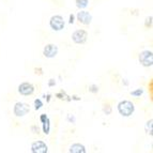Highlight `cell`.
Segmentation results:
<instances>
[{"label":"cell","mask_w":153,"mask_h":153,"mask_svg":"<svg viewBox=\"0 0 153 153\" xmlns=\"http://www.w3.org/2000/svg\"><path fill=\"white\" fill-rule=\"evenodd\" d=\"M118 112L120 114L122 117H131V116L135 112V105L134 103L128 101V100H123L121 102L118 103L117 105Z\"/></svg>","instance_id":"obj_1"},{"label":"cell","mask_w":153,"mask_h":153,"mask_svg":"<svg viewBox=\"0 0 153 153\" xmlns=\"http://www.w3.org/2000/svg\"><path fill=\"white\" fill-rule=\"evenodd\" d=\"M138 61L145 68H150L153 65V53L152 51H143L139 53V56H138Z\"/></svg>","instance_id":"obj_2"},{"label":"cell","mask_w":153,"mask_h":153,"mask_svg":"<svg viewBox=\"0 0 153 153\" xmlns=\"http://www.w3.org/2000/svg\"><path fill=\"white\" fill-rule=\"evenodd\" d=\"M30 111V106L28 104H26L24 102H16L13 107V114L17 118L25 117L26 115H28Z\"/></svg>","instance_id":"obj_3"},{"label":"cell","mask_w":153,"mask_h":153,"mask_svg":"<svg viewBox=\"0 0 153 153\" xmlns=\"http://www.w3.org/2000/svg\"><path fill=\"white\" fill-rule=\"evenodd\" d=\"M49 27L54 31H61L65 27V21L61 15H54L49 19Z\"/></svg>","instance_id":"obj_4"},{"label":"cell","mask_w":153,"mask_h":153,"mask_svg":"<svg viewBox=\"0 0 153 153\" xmlns=\"http://www.w3.org/2000/svg\"><path fill=\"white\" fill-rule=\"evenodd\" d=\"M72 41L74 42L75 44H78V45H82L85 44L88 40V32L84 29H77L74 32L72 33Z\"/></svg>","instance_id":"obj_5"},{"label":"cell","mask_w":153,"mask_h":153,"mask_svg":"<svg viewBox=\"0 0 153 153\" xmlns=\"http://www.w3.org/2000/svg\"><path fill=\"white\" fill-rule=\"evenodd\" d=\"M18 93L23 97H29V95H32L36 91V88L31 82H22L19 86H18Z\"/></svg>","instance_id":"obj_6"},{"label":"cell","mask_w":153,"mask_h":153,"mask_svg":"<svg viewBox=\"0 0 153 153\" xmlns=\"http://www.w3.org/2000/svg\"><path fill=\"white\" fill-rule=\"evenodd\" d=\"M58 53H59L58 46L55 45V44H47V45L44 46L43 48V56L45 58L53 59L58 55Z\"/></svg>","instance_id":"obj_7"},{"label":"cell","mask_w":153,"mask_h":153,"mask_svg":"<svg viewBox=\"0 0 153 153\" xmlns=\"http://www.w3.org/2000/svg\"><path fill=\"white\" fill-rule=\"evenodd\" d=\"M76 19L79 22L80 24L82 25H90L92 22V15L90 14L88 11H85V10H80L78 13L76 14Z\"/></svg>","instance_id":"obj_8"},{"label":"cell","mask_w":153,"mask_h":153,"mask_svg":"<svg viewBox=\"0 0 153 153\" xmlns=\"http://www.w3.org/2000/svg\"><path fill=\"white\" fill-rule=\"evenodd\" d=\"M30 151L32 153H47L48 152V147L44 141L36 140L32 143L30 147Z\"/></svg>","instance_id":"obj_9"},{"label":"cell","mask_w":153,"mask_h":153,"mask_svg":"<svg viewBox=\"0 0 153 153\" xmlns=\"http://www.w3.org/2000/svg\"><path fill=\"white\" fill-rule=\"evenodd\" d=\"M70 153H86L87 149L82 143H73L69 149Z\"/></svg>","instance_id":"obj_10"},{"label":"cell","mask_w":153,"mask_h":153,"mask_svg":"<svg viewBox=\"0 0 153 153\" xmlns=\"http://www.w3.org/2000/svg\"><path fill=\"white\" fill-rule=\"evenodd\" d=\"M42 131L45 135H48L51 133V120H49V118H47L44 122H42Z\"/></svg>","instance_id":"obj_11"},{"label":"cell","mask_w":153,"mask_h":153,"mask_svg":"<svg viewBox=\"0 0 153 153\" xmlns=\"http://www.w3.org/2000/svg\"><path fill=\"white\" fill-rule=\"evenodd\" d=\"M75 3L79 10H85L89 5V0H75Z\"/></svg>","instance_id":"obj_12"},{"label":"cell","mask_w":153,"mask_h":153,"mask_svg":"<svg viewBox=\"0 0 153 153\" xmlns=\"http://www.w3.org/2000/svg\"><path fill=\"white\" fill-rule=\"evenodd\" d=\"M152 126H153V120L152 119H150L148 122L146 123V126H145L146 132L148 133V134H150V136L153 135V128Z\"/></svg>","instance_id":"obj_13"},{"label":"cell","mask_w":153,"mask_h":153,"mask_svg":"<svg viewBox=\"0 0 153 153\" xmlns=\"http://www.w3.org/2000/svg\"><path fill=\"white\" fill-rule=\"evenodd\" d=\"M143 88H137V89H135V90H133V91H131V95L132 97H140L141 95L143 94Z\"/></svg>","instance_id":"obj_14"},{"label":"cell","mask_w":153,"mask_h":153,"mask_svg":"<svg viewBox=\"0 0 153 153\" xmlns=\"http://www.w3.org/2000/svg\"><path fill=\"white\" fill-rule=\"evenodd\" d=\"M56 97H58V99H60V100H65V101H68V102L72 101V100H71V97H69V95H66V93H65V92H63V91H60L59 93H57Z\"/></svg>","instance_id":"obj_15"},{"label":"cell","mask_w":153,"mask_h":153,"mask_svg":"<svg viewBox=\"0 0 153 153\" xmlns=\"http://www.w3.org/2000/svg\"><path fill=\"white\" fill-rule=\"evenodd\" d=\"M33 106H34V109L36 110H40L43 107V102H42L41 99H36L34 102H33Z\"/></svg>","instance_id":"obj_16"},{"label":"cell","mask_w":153,"mask_h":153,"mask_svg":"<svg viewBox=\"0 0 153 153\" xmlns=\"http://www.w3.org/2000/svg\"><path fill=\"white\" fill-rule=\"evenodd\" d=\"M102 110L106 116H109L110 114H111V111H112V108H111V106H110L109 104H105L104 106H103Z\"/></svg>","instance_id":"obj_17"},{"label":"cell","mask_w":153,"mask_h":153,"mask_svg":"<svg viewBox=\"0 0 153 153\" xmlns=\"http://www.w3.org/2000/svg\"><path fill=\"white\" fill-rule=\"evenodd\" d=\"M152 21H153V17H152V16H149V17L146 18L145 26L147 27V28H151V27H152Z\"/></svg>","instance_id":"obj_18"},{"label":"cell","mask_w":153,"mask_h":153,"mask_svg":"<svg viewBox=\"0 0 153 153\" xmlns=\"http://www.w3.org/2000/svg\"><path fill=\"white\" fill-rule=\"evenodd\" d=\"M66 121L72 123V124H75L76 123V118H75L74 115H68L66 116Z\"/></svg>","instance_id":"obj_19"},{"label":"cell","mask_w":153,"mask_h":153,"mask_svg":"<svg viewBox=\"0 0 153 153\" xmlns=\"http://www.w3.org/2000/svg\"><path fill=\"white\" fill-rule=\"evenodd\" d=\"M89 91L91 92V93H97L99 92V86L97 85H91V86H89Z\"/></svg>","instance_id":"obj_20"},{"label":"cell","mask_w":153,"mask_h":153,"mask_svg":"<svg viewBox=\"0 0 153 153\" xmlns=\"http://www.w3.org/2000/svg\"><path fill=\"white\" fill-rule=\"evenodd\" d=\"M30 131L33 134H40V128H39L38 125H32L30 128Z\"/></svg>","instance_id":"obj_21"},{"label":"cell","mask_w":153,"mask_h":153,"mask_svg":"<svg viewBox=\"0 0 153 153\" xmlns=\"http://www.w3.org/2000/svg\"><path fill=\"white\" fill-rule=\"evenodd\" d=\"M74 23H75V15H74V14H70V16H69V24L73 25Z\"/></svg>","instance_id":"obj_22"},{"label":"cell","mask_w":153,"mask_h":153,"mask_svg":"<svg viewBox=\"0 0 153 153\" xmlns=\"http://www.w3.org/2000/svg\"><path fill=\"white\" fill-rule=\"evenodd\" d=\"M56 86V80L54 78H51L48 80V87H55Z\"/></svg>","instance_id":"obj_23"},{"label":"cell","mask_w":153,"mask_h":153,"mask_svg":"<svg viewBox=\"0 0 153 153\" xmlns=\"http://www.w3.org/2000/svg\"><path fill=\"white\" fill-rule=\"evenodd\" d=\"M47 118H48V116L46 115V114H42V115L40 116V121H41V123L44 122V121H45Z\"/></svg>","instance_id":"obj_24"},{"label":"cell","mask_w":153,"mask_h":153,"mask_svg":"<svg viewBox=\"0 0 153 153\" xmlns=\"http://www.w3.org/2000/svg\"><path fill=\"white\" fill-rule=\"evenodd\" d=\"M44 97H45V99H46V101H47V103H49V102H51V94L44 95Z\"/></svg>","instance_id":"obj_25"},{"label":"cell","mask_w":153,"mask_h":153,"mask_svg":"<svg viewBox=\"0 0 153 153\" xmlns=\"http://www.w3.org/2000/svg\"><path fill=\"white\" fill-rule=\"evenodd\" d=\"M71 100H74V101H80V97H77V95H73V97H71Z\"/></svg>","instance_id":"obj_26"},{"label":"cell","mask_w":153,"mask_h":153,"mask_svg":"<svg viewBox=\"0 0 153 153\" xmlns=\"http://www.w3.org/2000/svg\"><path fill=\"white\" fill-rule=\"evenodd\" d=\"M123 85H124V86H128V79H123Z\"/></svg>","instance_id":"obj_27"}]
</instances>
